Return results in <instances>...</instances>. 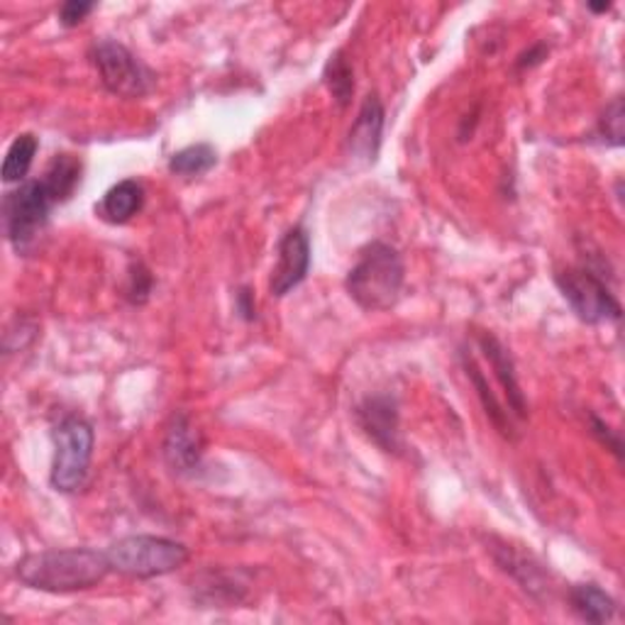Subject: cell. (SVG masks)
<instances>
[{"instance_id":"6da1fadb","label":"cell","mask_w":625,"mask_h":625,"mask_svg":"<svg viewBox=\"0 0 625 625\" xmlns=\"http://www.w3.org/2000/svg\"><path fill=\"white\" fill-rule=\"evenodd\" d=\"M113 572L105 552L66 548L25 554L15 564V577L29 589L47 593H74L101 584Z\"/></svg>"},{"instance_id":"7a4b0ae2","label":"cell","mask_w":625,"mask_h":625,"mask_svg":"<svg viewBox=\"0 0 625 625\" xmlns=\"http://www.w3.org/2000/svg\"><path fill=\"white\" fill-rule=\"evenodd\" d=\"M405 264L396 247L372 242L360 252V260L347 274V293L366 313L393 309L401 299Z\"/></svg>"},{"instance_id":"3957f363","label":"cell","mask_w":625,"mask_h":625,"mask_svg":"<svg viewBox=\"0 0 625 625\" xmlns=\"http://www.w3.org/2000/svg\"><path fill=\"white\" fill-rule=\"evenodd\" d=\"M108 560L117 574L133 579H154L182 570L188 562L184 542L159 535H127L108 548Z\"/></svg>"},{"instance_id":"277c9868","label":"cell","mask_w":625,"mask_h":625,"mask_svg":"<svg viewBox=\"0 0 625 625\" xmlns=\"http://www.w3.org/2000/svg\"><path fill=\"white\" fill-rule=\"evenodd\" d=\"M93 428L78 415H68L54 430V464L49 482L57 491L74 493L86 484L93 460Z\"/></svg>"},{"instance_id":"5b68a950","label":"cell","mask_w":625,"mask_h":625,"mask_svg":"<svg viewBox=\"0 0 625 625\" xmlns=\"http://www.w3.org/2000/svg\"><path fill=\"white\" fill-rule=\"evenodd\" d=\"M554 282L579 321L589 325L621 321L623 311L618 299L591 266H570L554 276Z\"/></svg>"},{"instance_id":"8992f818","label":"cell","mask_w":625,"mask_h":625,"mask_svg":"<svg viewBox=\"0 0 625 625\" xmlns=\"http://www.w3.org/2000/svg\"><path fill=\"white\" fill-rule=\"evenodd\" d=\"M91 59L108 91L123 98H142L152 91L154 76L140 59L115 39H101L91 49Z\"/></svg>"},{"instance_id":"52a82bcc","label":"cell","mask_w":625,"mask_h":625,"mask_svg":"<svg viewBox=\"0 0 625 625\" xmlns=\"http://www.w3.org/2000/svg\"><path fill=\"white\" fill-rule=\"evenodd\" d=\"M54 201L42 182H25L5 198V233L17 252H25L47 225Z\"/></svg>"},{"instance_id":"ba28073f","label":"cell","mask_w":625,"mask_h":625,"mask_svg":"<svg viewBox=\"0 0 625 625\" xmlns=\"http://www.w3.org/2000/svg\"><path fill=\"white\" fill-rule=\"evenodd\" d=\"M311 272V237L305 227L296 225L282 237L279 242V262H276L272 272L270 291L276 299H284L291 293L296 286L305 282Z\"/></svg>"},{"instance_id":"9c48e42d","label":"cell","mask_w":625,"mask_h":625,"mask_svg":"<svg viewBox=\"0 0 625 625\" xmlns=\"http://www.w3.org/2000/svg\"><path fill=\"white\" fill-rule=\"evenodd\" d=\"M384 105L379 96H366L357 121L347 135V154L360 164H374L376 154L382 150L384 135Z\"/></svg>"},{"instance_id":"30bf717a","label":"cell","mask_w":625,"mask_h":625,"mask_svg":"<svg viewBox=\"0 0 625 625\" xmlns=\"http://www.w3.org/2000/svg\"><path fill=\"white\" fill-rule=\"evenodd\" d=\"M357 423L384 452H399V411L389 396H372L357 409Z\"/></svg>"},{"instance_id":"8fae6325","label":"cell","mask_w":625,"mask_h":625,"mask_svg":"<svg viewBox=\"0 0 625 625\" xmlns=\"http://www.w3.org/2000/svg\"><path fill=\"white\" fill-rule=\"evenodd\" d=\"M203 440L186 415H176L164 438V458L176 472H193L201 464Z\"/></svg>"},{"instance_id":"7c38bea8","label":"cell","mask_w":625,"mask_h":625,"mask_svg":"<svg viewBox=\"0 0 625 625\" xmlns=\"http://www.w3.org/2000/svg\"><path fill=\"white\" fill-rule=\"evenodd\" d=\"M479 342H482V350L486 354V360L491 362V370L496 374V379H499L505 396H509V409L518 415V418H525V413H528V405H525V396L521 391V384H518V379H515V366H513L509 350H505V347L496 340L493 335H482Z\"/></svg>"},{"instance_id":"4fadbf2b","label":"cell","mask_w":625,"mask_h":625,"mask_svg":"<svg viewBox=\"0 0 625 625\" xmlns=\"http://www.w3.org/2000/svg\"><path fill=\"white\" fill-rule=\"evenodd\" d=\"M145 205V188L135 178H125V182L115 184L111 191L103 196L101 205H98V215L113 225H123L142 211Z\"/></svg>"},{"instance_id":"5bb4252c","label":"cell","mask_w":625,"mask_h":625,"mask_svg":"<svg viewBox=\"0 0 625 625\" xmlns=\"http://www.w3.org/2000/svg\"><path fill=\"white\" fill-rule=\"evenodd\" d=\"M82 172H84L82 159H76L72 154H57L39 182L45 184L49 198H52L57 205L72 198L78 184H82Z\"/></svg>"},{"instance_id":"9a60e30c","label":"cell","mask_w":625,"mask_h":625,"mask_svg":"<svg viewBox=\"0 0 625 625\" xmlns=\"http://www.w3.org/2000/svg\"><path fill=\"white\" fill-rule=\"evenodd\" d=\"M570 603L574 613L587 623H609L616 616V601L597 584H577L570 591Z\"/></svg>"},{"instance_id":"2e32d148","label":"cell","mask_w":625,"mask_h":625,"mask_svg":"<svg viewBox=\"0 0 625 625\" xmlns=\"http://www.w3.org/2000/svg\"><path fill=\"white\" fill-rule=\"evenodd\" d=\"M217 162V152L211 145L198 142L191 147H184L178 150L172 159H168V172L176 176H201L205 172H211Z\"/></svg>"},{"instance_id":"e0dca14e","label":"cell","mask_w":625,"mask_h":625,"mask_svg":"<svg viewBox=\"0 0 625 625\" xmlns=\"http://www.w3.org/2000/svg\"><path fill=\"white\" fill-rule=\"evenodd\" d=\"M37 150H39V140L35 135L25 133V135L15 137V142L10 145L5 162H3V182L5 184L23 182L29 172V166H33L35 162Z\"/></svg>"},{"instance_id":"ac0fdd59","label":"cell","mask_w":625,"mask_h":625,"mask_svg":"<svg viewBox=\"0 0 625 625\" xmlns=\"http://www.w3.org/2000/svg\"><path fill=\"white\" fill-rule=\"evenodd\" d=\"M325 86L330 96L335 98L337 103L342 108L350 103V98L354 93V74H352V66L350 62L345 59V52H335L330 57V62L325 64Z\"/></svg>"},{"instance_id":"d6986e66","label":"cell","mask_w":625,"mask_h":625,"mask_svg":"<svg viewBox=\"0 0 625 625\" xmlns=\"http://www.w3.org/2000/svg\"><path fill=\"white\" fill-rule=\"evenodd\" d=\"M464 366H467V376L472 379L474 389L479 391V399H482V403H484L486 415H489L491 423H493L496 428H499L503 435H511L513 425H511V421H509V413H505V411L501 409V403L496 401V396L491 393L489 384H486V379H484V374H482L479 366H476V362L472 360V357H470V360H464Z\"/></svg>"},{"instance_id":"ffe728a7","label":"cell","mask_w":625,"mask_h":625,"mask_svg":"<svg viewBox=\"0 0 625 625\" xmlns=\"http://www.w3.org/2000/svg\"><path fill=\"white\" fill-rule=\"evenodd\" d=\"M623 98H613V101L607 105L603 111L601 121H599V135L601 140L609 147H621L623 145Z\"/></svg>"},{"instance_id":"44dd1931","label":"cell","mask_w":625,"mask_h":625,"mask_svg":"<svg viewBox=\"0 0 625 625\" xmlns=\"http://www.w3.org/2000/svg\"><path fill=\"white\" fill-rule=\"evenodd\" d=\"M152 291V276L142 264H135L130 270V284H127V299L133 303H145Z\"/></svg>"},{"instance_id":"7402d4cb","label":"cell","mask_w":625,"mask_h":625,"mask_svg":"<svg viewBox=\"0 0 625 625\" xmlns=\"http://www.w3.org/2000/svg\"><path fill=\"white\" fill-rule=\"evenodd\" d=\"M589 423H591V433L597 435L599 442L607 445V450H611L618 460H623V442H621L618 430H613L607 421L597 418V415H589Z\"/></svg>"},{"instance_id":"603a6c76","label":"cell","mask_w":625,"mask_h":625,"mask_svg":"<svg viewBox=\"0 0 625 625\" xmlns=\"http://www.w3.org/2000/svg\"><path fill=\"white\" fill-rule=\"evenodd\" d=\"M93 3H84V0H66V3L59 8V23L64 27L82 25L84 20L93 13Z\"/></svg>"},{"instance_id":"cb8c5ba5","label":"cell","mask_w":625,"mask_h":625,"mask_svg":"<svg viewBox=\"0 0 625 625\" xmlns=\"http://www.w3.org/2000/svg\"><path fill=\"white\" fill-rule=\"evenodd\" d=\"M237 311H240L247 321H252L254 317V303L250 299V291L242 289L240 293H237Z\"/></svg>"},{"instance_id":"d4e9b609","label":"cell","mask_w":625,"mask_h":625,"mask_svg":"<svg viewBox=\"0 0 625 625\" xmlns=\"http://www.w3.org/2000/svg\"><path fill=\"white\" fill-rule=\"evenodd\" d=\"M542 57H545V47L540 45V47H535L530 54H523V57L518 59V68H530V66H535V64H540Z\"/></svg>"},{"instance_id":"484cf974","label":"cell","mask_w":625,"mask_h":625,"mask_svg":"<svg viewBox=\"0 0 625 625\" xmlns=\"http://www.w3.org/2000/svg\"><path fill=\"white\" fill-rule=\"evenodd\" d=\"M589 10H591V13H597V15H601V13H609V10H611V3H601V5H597V3H589Z\"/></svg>"}]
</instances>
